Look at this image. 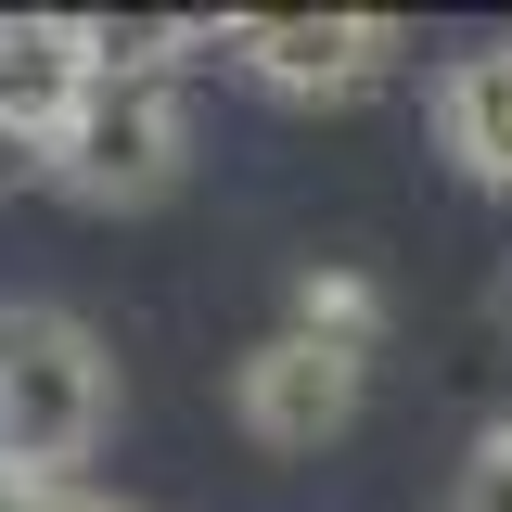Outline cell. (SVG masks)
I'll return each mask as SVG.
<instances>
[{"instance_id": "cell-3", "label": "cell", "mask_w": 512, "mask_h": 512, "mask_svg": "<svg viewBox=\"0 0 512 512\" xmlns=\"http://www.w3.org/2000/svg\"><path fill=\"white\" fill-rule=\"evenodd\" d=\"M205 52L244 64L282 103H346V90H372L397 64V13H218Z\"/></svg>"}, {"instance_id": "cell-6", "label": "cell", "mask_w": 512, "mask_h": 512, "mask_svg": "<svg viewBox=\"0 0 512 512\" xmlns=\"http://www.w3.org/2000/svg\"><path fill=\"white\" fill-rule=\"evenodd\" d=\"M436 141L487 192H512V39H474V52L436 77Z\"/></svg>"}, {"instance_id": "cell-11", "label": "cell", "mask_w": 512, "mask_h": 512, "mask_svg": "<svg viewBox=\"0 0 512 512\" xmlns=\"http://www.w3.org/2000/svg\"><path fill=\"white\" fill-rule=\"evenodd\" d=\"M26 512H116V500H77V487H39Z\"/></svg>"}, {"instance_id": "cell-2", "label": "cell", "mask_w": 512, "mask_h": 512, "mask_svg": "<svg viewBox=\"0 0 512 512\" xmlns=\"http://www.w3.org/2000/svg\"><path fill=\"white\" fill-rule=\"evenodd\" d=\"M192 167V116H180V64H90V90H77V116L52 128V192L77 205H154V192H180Z\"/></svg>"}, {"instance_id": "cell-5", "label": "cell", "mask_w": 512, "mask_h": 512, "mask_svg": "<svg viewBox=\"0 0 512 512\" xmlns=\"http://www.w3.org/2000/svg\"><path fill=\"white\" fill-rule=\"evenodd\" d=\"M90 90V26L77 13H0V116L52 141Z\"/></svg>"}, {"instance_id": "cell-4", "label": "cell", "mask_w": 512, "mask_h": 512, "mask_svg": "<svg viewBox=\"0 0 512 512\" xmlns=\"http://www.w3.org/2000/svg\"><path fill=\"white\" fill-rule=\"evenodd\" d=\"M359 384H372V359L308 346V333L282 320L269 346H244V372H231V423H244L256 448H282V461H308V448H333L359 423Z\"/></svg>"}, {"instance_id": "cell-12", "label": "cell", "mask_w": 512, "mask_h": 512, "mask_svg": "<svg viewBox=\"0 0 512 512\" xmlns=\"http://www.w3.org/2000/svg\"><path fill=\"white\" fill-rule=\"evenodd\" d=\"M487 320H500V333H512V256H500V282H487Z\"/></svg>"}, {"instance_id": "cell-8", "label": "cell", "mask_w": 512, "mask_h": 512, "mask_svg": "<svg viewBox=\"0 0 512 512\" xmlns=\"http://www.w3.org/2000/svg\"><path fill=\"white\" fill-rule=\"evenodd\" d=\"M448 512H512V423H487V436H474V461H461Z\"/></svg>"}, {"instance_id": "cell-7", "label": "cell", "mask_w": 512, "mask_h": 512, "mask_svg": "<svg viewBox=\"0 0 512 512\" xmlns=\"http://www.w3.org/2000/svg\"><path fill=\"white\" fill-rule=\"evenodd\" d=\"M295 333H308V346H346V359H372V346H384V295L359 282V269H308V282H295Z\"/></svg>"}, {"instance_id": "cell-9", "label": "cell", "mask_w": 512, "mask_h": 512, "mask_svg": "<svg viewBox=\"0 0 512 512\" xmlns=\"http://www.w3.org/2000/svg\"><path fill=\"white\" fill-rule=\"evenodd\" d=\"M26 180H52V141H39V128H13V116H0V192H26Z\"/></svg>"}, {"instance_id": "cell-10", "label": "cell", "mask_w": 512, "mask_h": 512, "mask_svg": "<svg viewBox=\"0 0 512 512\" xmlns=\"http://www.w3.org/2000/svg\"><path fill=\"white\" fill-rule=\"evenodd\" d=\"M39 487H52V474H26V461H0V512H26Z\"/></svg>"}, {"instance_id": "cell-1", "label": "cell", "mask_w": 512, "mask_h": 512, "mask_svg": "<svg viewBox=\"0 0 512 512\" xmlns=\"http://www.w3.org/2000/svg\"><path fill=\"white\" fill-rule=\"evenodd\" d=\"M116 423V359L77 308H0V461L26 474H64L90 461V436Z\"/></svg>"}]
</instances>
